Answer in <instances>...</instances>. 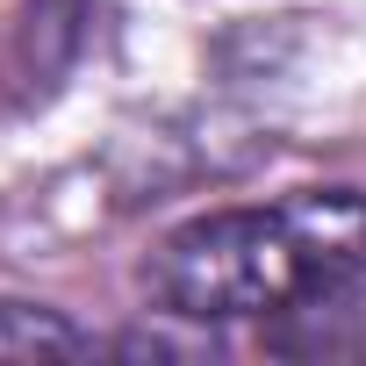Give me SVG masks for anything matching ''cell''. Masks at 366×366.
Masks as SVG:
<instances>
[{"instance_id":"3957f363","label":"cell","mask_w":366,"mask_h":366,"mask_svg":"<svg viewBox=\"0 0 366 366\" xmlns=\"http://www.w3.org/2000/svg\"><path fill=\"white\" fill-rule=\"evenodd\" d=\"M101 352L94 330H79L51 302H0V359H86Z\"/></svg>"},{"instance_id":"6da1fadb","label":"cell","mask_w":366,"mask_h":366,"mask_svg":"<svg viewBox=\"0 0 366 366\" xmlns=\"http://www.w3.org/2000/svg\"><path fill=\"white\" fill-rule=\"evenodd\" d=\"M366 259V194L302 187L266 209H216L151 244L144 287L179 323H266Z\"/></svg>"},{"instance_id":"7a4b0ae2","label":"cell","mask_w":366,"mask_h":366,"mask_svg":"<svg viewBox=\"0 0 366 366\" xmlns=\"http://www.w3.org/2000/svg\"><path fill=\"white\" fill-rule=\"evenodd\" d=\"M266 352L280 359H366V259L309 287L295 309L266 316Z\"/></svg>"}]
</instances>
